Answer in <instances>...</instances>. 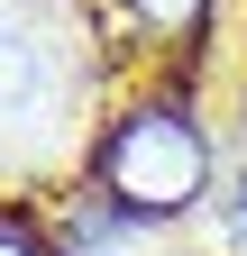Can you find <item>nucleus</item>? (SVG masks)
<instances>
[{
    "instance_id": "nucleus-3",
    "label": "nucleus",
    "mask_w": 247,
    "mask_h": 256,
    "mask_svg": "<svg viewBox=\"0 0 247 256\" xmlns=\"http://www.w3.org/2000/svg\"><path fill=\"white\" fill-rule=\"evenodd\" d=\"M110 10L128 18V37H146V46H202V28H210L220 0H110Z\"/></svg>"
},
{
    "instance_id": "nucleus-5",
    "label": "nucleus",
    "mask_w": 247,
    "mask_h": 256,
    "mask_svg": "<svg viewBox=\"0 0 247 256\" xmlns=\"http://www.w3.org/2000/svg\"><path fill=\"white\" fill-rule=\"evenodd\" d=\"M220 220H229V238L247 247V174H238V192H229V202H220Z\"/></svg>"
},
{
    "instance_id": "nucleus-2",
    "label": "nucleus",
    "mask_w": 247,
    "mask_h": 256,
    "mask_svg": "<svg viewBox=\"0 0 247 256\" xmlns=\"http://www.w3.org/2000/svg\"><path fill=\"white\" fill-rule=\"evenodd\" d=\"M55 101V64H46V37L28 28L18 10H0V128L10 119H37Z\"/></svg>"
},
{
    "instance_id": "nucleus-1",
    "label": "nucleus",
    "mask_w": 247,
    "mask_h": 256,
    "mask_svg": "<svg viewBox=\"0 0 247 256\" xmlns=\"http://www.w3.org/2000/svg\"><path fill=\"white\" fill-rule=\"evenodd\" d=\"M92 192H110L138 229L146 220L202 210V192H210V138H202V119L183 101H165V92H138V101L101 128V146H92Z\"/></svg>"
},
{
    "instance_id": "nucleus-4",
    "label": "nucleus",
    "mask_w": 247,
    "mask_h": 256,
    "mask_svg": "<svg viewBox=\"0 0 247 256\" xmlns=\"http://www.w3.org/2000/svg\"><path fill=\"white\" fill-rule=\"evenodd\" d=\"M0 256H55L37 238V220H18V210H0Z\"/></svg>"
}]
</instances>
